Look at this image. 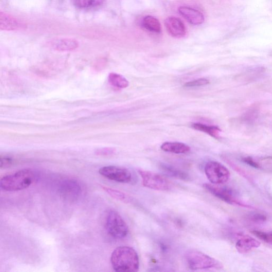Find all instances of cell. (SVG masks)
<instances>
[{
	"mask_svg": "<svg viewBox=\"0 0 272 272\" xmlns=\"http://www.w3.org/2000/svg\"><path fill=\"white\" fill-rule=\"evenodd\" d=\"M113 269L118 272H136L140 269V258L134 248L119 246L115 249L111 256Z\"/></svg>",
	"mask_w": 272,
	"mask_h": 272,
	"instance_id": "cell-1",
	"label": "cell"
},
{
	"mask_svg": "<svg viewBox=\"0 0 272 272\" xmlns=\"http://www.w3.org/2000/svg\"><path fill=\"white\" fill-rule=\"evenodd\" d=\"M35 179L36 174L32 170L22 169L2 177L0 181V186L7 192H17L30 187Z\"/></svg>",
	"mask_w": 272,
	"mask_h": 272,
	"instance_id": "cell-2",
	"label": "cell"
},
{
	"mask_svg": "<svg viewBox=\"0 0 272 272\" xmlns=\"http://www.w3.org/2000/svg\"><path fill=\"white\" fill-rule=\"evenodd\" d=\"M185 260L192 270H206L222 267L218 260L198 251H190L186 254Z\"/></svg>",
	"mask_w": 272,
	"mask_h": 272,
	"instance_id": "cell-3",
	"label": "cell"
},
{
	"mask_svg": "<svg viewBox=\"0 0 272 272\" xmlns=\"http://www.w3.org/2000/svg\"><path fill=\"white\" fill-rule=\"evenodd\" d=\"M108 234L115 239H123L128 235L129 228L124 218L114 211H109L106 221Z\"/></svg>",
	"mask_w": 272,
	"mask_h": 272,
	"instance_id": "cell-4",
	"label": "cell"
},
{
	"mask_svg": "<svg viewBox=\"0 0 272 272\" xmlns=\"http://www.w3.org/2000/svg\"><path fill=\"white\" fill-rule=\"evenodd\" d=\"M204 170L208 181L212 184H223L227 182L230 177L229 170L218 162H207L205 166Z\"/></svg>",
	"mask_w": 272,
	"mask_h": 272,
	"instance_id": "cell-5",
	"label": "cell"
},
{
	"mask_svg": "<svg viewBox=\"0 0 272 272\" xmlns=\"http://www.w3.org/2000/svg\"><path fill=\"white\" fill-rule=\"evenodd\" d=\"M139 174L141 176L144 186L159 191H167L170 189V182L163 176L154 172L140 170Z\"/></svg>",
	"mask_w": 272,
	"mask_h": 272,
	"instance_id": "cell-6",
	"label": "cell"
},
{
	"mask_svg": "<svg viewBox=\"0 0 272 272\" xmlns=\"http://www.w3.org/2000/svg\"><path fill=\"white\" fill-rule=\"evenodd\" d=\"M100 174L109 180L120 183H128L132 180L131 172L125 167L109 165L102 167Z\"/></svg>",
	"mask_w": 272,
	"mask_h": 272,
	"instance_id": "cell-7",
	"label": "cell"
},
{
	"mask_svg": "<svg viewBox=\"0 0 272 272\" xmlns=\"http://www.w3.org/2000/svg\"><path fill=\"white\" fill-rule=\"evenodd\" d=\"M203 187L216 198L228 204L247 206L242 204L240 201L237 200L233 191L228 187L212 183H205L203 184Z\"/></svg>",
	"mask_w": 272,
	"mask_h": 272,
	"instance_id": "cell-8",
	"label": "cell"
},
{
	"mask_svg": "<svg viewBox=\"0 0 272 272\" xmlns=\"http://www.w3.org/2000/svg\"><path fill=\"white\" fill-rule=\"evenodd\" d=\"M164 25L167 32L173 37L182 38L186 34V29L183 23L177 17H168L165 19Z\"/></svg>",
	"mask_w": 272,
	"mask_h": 272,
	"instance_id": "cell-9",
	"label": "cell"
},
{
	"mask_svg": "<svg viewBox=\"0 0 272 272\" xmlns=\"http://www.w3.org/2000/svg\"><path fill=\"white\" fill-rule=\"evenodd\" d=\"M25 26L24 23L16 17L7 13H0V29L2 31L18 30Z\"/></svg>",
	"mask_w": 272,
	"mask_h": 272,
	"instance_id": "cell-10",
	"label": "cell"
},
{
	"mask_svg": "<svg viewBox=\"0 0 272 272\" xmlns=\"http://www.w3.org/2000/svg\"><path fill=\"white\" fill-rule=\"evenodd\" d=\"M179 12L190 24L194 25H201L205 20L203 14L192 8L181 7L179 9Z\"/></svg>",
	"mask_w": 272,
	"mask_h": 272,
	"instance_id": "cell-11",
	"label": "cell"
},
{
	"mask_svg": "<svg viewBox=\"0 0 272 272\" xmlns=\"http://www.w3.org/2000/svg\"><path fill=\"white\" fill-rule=\"evenodd\" d=\"M52 49L57 51H72L78 48L79 44L76 40L73 38H59L52 40L50 43Z\"/></svg>",
	"mask_w": 272,
	"mask_h": 272,
	"instance_id": "cell-12",
	"label": "cell"
},
{
	"mask_svg": "<svg viewBox=\"0 0 272 272\" xmlns=\"http://www.w3.org/2000/svg\"><path fill=\"white\" fill-rule=\"evenodd\" d=\"M260 243L257 240L250 236H243L236 242V248L237 251L241 254H246L253 249L258 248Z\"/></svg>",
	"mask_w": 272,
	"mask_h": 272,
	"instance_id": "cell-13",
	"label": "cell"
},
{
	"mask_svg": "<svg viewBox=\"0 0 272 272\" xmlns=\"http://www.w3.org/2000/svg\"><path fill=\"white\" fill-rule=\"evenodd\" d=\"M161 149L165 152L177 154H186L190 150V147L180 142H165L162 144Z\"/></svg>",
	"mask_w": 272,
	"mask_h": 272,
	"instance_id": "cell-14",
	"label": "cell"
},
{
	"mask_svg": "<svg viewBox=\"0 0 272 272\" xmlns=\"http://www.w3.org/2000/svg\"><path fill=\"white\" fill-rule=\"evenodd\" d=\"M108 81L114 88L117 89H125L129 85V83L122 75L112 73L109 74Z\"/></svg>",
	"mask_w": 272,
	"mask_h": 272,
	"instance_id": "cell-15",
	"label": "cell"
},
{
	"mask_svg": "<svg viewBox=\"0 0 272 272\" xmlns=\"http://www.w3.org/2000/svg\"><path fill=\"white\" fill-rule=\"evenodd\" d=\"M142 25L150 32L160 33L162 30L159 20L152 16H148L145 17L142 21Z\"/></svg>",
	"mask_w": 272,
	"mask_h": 272,
	"instance_id": "cell-16",
	"label": "cell"
},
{
	"mask_svg": "<svg viewBox=\"0 0 272 272\" xmlns=\"http://www.w3.org/2000/svg\"><path fill=\"white\" fill-rule=\"evenodd\" d=\"M193 128L196 130L203 132L211 137L218 139L221 129L217 126H208L200 123H195L192 125Z\"/></svg>",
	"mask_w": 272,
	"mask_h": 272,
	"instance_id": "cell-17",
	"label": "cell"
},
{
	"mask_svg": "<svg viewBox=\"0 0 272 272\" xmlns=\"http://www.w3.org/2000/svg\"><path fill=\"white\" fill-rule=\"evenodd\" d=\"M75 7L79 9H91L101 6L105 0H72Z\"/></svg>",
	"mask_w": 272,
	"mask_h": 272,
	"instance_id": "cell-18",
	"label": "cell"
},
{
	"mask_svg": "<svg viewBox=\"0 0 272 272\" xmlns=\"http://www.w3.org/2000/svg\"><path fill=\"white\" fill-rule=\"evenodd\" d=\"M102 188L104 190L106 191V193L115 199L123 201L125 203H130L132 201L129 195L121 192V191L108 187L103 186Z\"/></svg>",
	"mask_w": 272,
	"mask_h": 272,
	"instance_id": "cell-19",
	"label": "cell"
},
{
	"mask_svg": "<svg viewBox=\"0 0 272 272\" xmlns=\"http://www.w3.org/2000/svg\"><path fill=\"white\" fill-rule=\"evenodd\" d=\"M162 170H163L167 175L176 178L182 179V180H187L189 179V177L186 173L181 170H178L172 166L168 165H162Z\"/></svg>",
	"mask_w": 272,
	"mask_h": 272,
	"instance_id": "cell-20",
	"label": "cell"
},
{
	"mask_svg": "<svg viewBox=\"0 0 272 272\" xmlns=\"http://www.w3.org/2000/svg\"><path fill=\"white\" fill-rule=\"evenodd\" d=\"M252 233L260 240L272 245V232L265 233L263 231L254 230Z\"/></svg>",
	"mask_w": 272,
	"mask_h": 272,
	"instance_id": "cell-21",
	"label": "cell"
},
{
	"mask_svg": "<svg viewBox=\"0 0 272 272\" xmlns=\"http://www.w3.org/2000/svg\"><path fill=\"white\" fill-rule=\"evenodd\" d=\"M209 80L206 78H199L191 81L184 85L186 88H195V87H200L207 85L210 84Z\"/></svg>",
	"mask_w": 272,
	"mask_h": 272,
	"instance_id": "cell-22",
	"label": "cell"
},
{
	"mask_svg": "<svg viewBox=\"0 0 272 272\" xmlns=\"http://www.w3.org/2000/svg\"><path fill=\"white\" fill-rule=\"evenodd\" d=\"M13 160L12 159L8 157V156H1V158H0V166H1V168L3 167H7L10 165L11 164L13 163Z\"/></svg>",
	"mask_w": 272,
	"mask_h": 272,
	"instance_id": "cell-23",
	"label": "cell"
},
{
	"mask_svg": "<svg viewBox=\"0 0 272 272\" xmlns=\"http://www.w3.org/2000/svg\"><path fill=\"white\" fill-rule=\"evenodd\" d=\"M243 162L254 168H259V165L251 157H246L242 159Z\"/></svg>",
	"mask_w": 272,
	"mask_h": 272,
	"instance_id": "cell-24",
	"label": "cell"
},
{
	"mask_svg": "<svg viewBox=\"0 0 272 272\" xmlns=\"http://www.w3.org/2000/svg\"><path fill=\"white\" fill-rule=\"evenodd\" d=\"M253 219L254 221L256 222H264L266 220V217L262 215V214H255V215L253 216Z\"/></svg>",
	"mask_w": 272,
	"mask_h": 272,
	"instance_id": "cell-25",
	"label": "cell"
},
{
	"mask_svg": "<svg viewBox=\"0 0 272 272\" xmlns=\"http://www.w3.org/2000/svg\"><path fill=\"white\" fill-rule=\"evenodd\" d=\"M113 152L110 149H103L97 150V154L100 155H108L111 154Z\"/></svg>",
	"mask_w": 272,
	"mask_h": 272,
	"instance_id": "cell-26",
	"label": "cell"
}]
</instances>
